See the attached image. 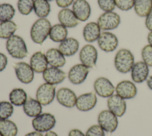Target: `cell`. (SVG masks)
<instances>
[{"instance_id":"b9f144b4","label":"cell","mask_w":152,"mask_h":136,"mask_svg":"<svg viewBox=\"0 0 152 136\" xmlns=\"http://www.w3.org/2000/svg\"><path fill=\"white\" fill-rule=\"evenodd\" d=\"M68 136H85V135L78 129H73L69 132Z\"/></svg>"},{"instance_id":"e0dca14e","label":"cell","mask_w":152,"mask_h":136,"mask_svg":"<svg viewBox=\"0 0 152 136\" xmlns=\"http://www.w3.org/2000/svg\"><path fill=\"white\" fill-rule=\"evenodd\" d=\"M109 110L117 117H121L126 111V105L125 101L118 94H113L107 99Z\"/></svg>"},{"instance_id":"cb8c5ba5","label":"cell","mask_w":152,"mask_h":136,"mask_svg":"<svg viewBox=\"0 0 152 136\" xmlns=\"http://www.w3.org/2000/svg\"><path fill=\"white\" fill-rule=\"evenodd\" d=\"M100 33L101 29L98 24L95 22L88 23L83 29V37L88 42H93L97 41Z\"/></svg>"},{"instance_id":"7bdbcfd3","label":"cell","mask_w":152,"mask_h":136,"mask_svg":"<svg viewBox=\"0 0 152 136\" xmlns=\"http://www.w3.org/2000/svg\"><path fill=\"white\" fill-rule=\"evenodd\" d=\"M25 136H43L42 134L39 131H33L27 134Z\"/></svg>"},{"instance_id":"52a82bcc","label":"cell","mask_w":152,"mask_h":136,"mask_svg":"<svg viewBox=\"0 0 152 136\" xmlns=\"http://www.w3.org/2000/svg\"><path fill=\"white\" fill-rule=\"evenodd\" d=\"M56 86L48 83L42 84L37 89L36 100L43 106L51 103L56 95Z\"/></svg>"},{"instance_id":"9a60e30c","label":"cell","mask_w":152,"mask_h":136,"mask_svg":"<svg viewBox=\"0 0 152 136\" xmlns=\"http://www.w3.org/2000/svg\"><path fill=\"white\" fill-rule=\"evenodd\" d=\"M116 94L125 99H131L135 97L137 89L135 84L130 81H122L119 82L116 88Z\"/></svg>"},{"instance_id":"d590c367","label":"cell","mask_w":152,"mask_h":136,"mask_svg":"<svg viewBox=\"0 0 152 136\" xmlns=\"http://www.w3.org/2000/svg\"><path fill=\"white\" fill-rule=\"evenodd\" d=\"M98 5L104 12L113 11L116 7L115 0H97Z\"/></svg>"},{"instance_id":"83f0119b","label":"cell","mask_w":152,"mask_h":136,"mask_svg":"<svg viewBox=\"0 0 152 136\" xmlns=\"http://www.w3.org/2000/svg\"><path fill=\"white\" fill-rule=\"evenodd\" d=\"M9 99L12 104L16 106H21L27 100V95L24 89L21 88H14L10 92Z\"/></svg>"},{"instance_id":"d4e9b609","label":"cell","mask_w":152,"mask_h":136,"mask_svg":"<svg viewBox=\"0 0 152 136\" xmlns=\"http://www.w3.org/2000/svg\"><path fill=\"white\" fill-rule=\"evenodd\" d=\"M23 106L24 112L28 116L35 118L42 113V104L37 100L33 98L29 97L27 98Z\"/></svg>"},{"instance_id":"4dcf8cb0","label":"cell","mask_w":152,"mask_h":136,"mask_svg":"<svg viewBox=\"0 0 152 136\" xmlns=\"http://www.w3.org/2000/svg\"><path fill=\"white\" fill-rule=\"evenodd\" d=\"M33 10L39 17L45 18L50 13V6L46 0H34Z\"/></svg>"},{"instance_id":"836d02e7","label":"cell","mask_w":152,"mask_h":136,"mask_svg":"<svg viewBox=\"0 0 152 136\" xmlns=\"http://www.w3.org/2000/svg\"><path fill=\"white\" fill-rule=\"evenodd\" d=\"M34 0H18L17 8L19 12L23 15L29 14L34 8Z\"/></svg>"},{"instance_id":"74e56055","label":"cell","mask_w":152,"mask_h":136,"mask_svg":"<svg viewBox=\"0 0 152 136\" xmlns=\"http://www.w3.org/2000/svg\"><path fill=\"white\" fill-rule=\"evenodd\" d=\"M85 136H105V134L99 125H94L88 129Z\"/></svg>"},{"instance_id":"5b68a950","label":"cell","mask_w":152,"mask_h":136,"mask_svg":"<svg viewBox=\"0 0 152 136\" xmlns=\"http://www.w3.org/2000/svg\"><path fill=\"white\" fill-rule=\"evenodd\" d=\"M97 120L102 128L107 132H114L118 125L117 116L109 110L102 111L99 114Z\"/></svg>"},{"instance_id":"c3c4849f","label":"cell","mask_w":152,"mask_h":136,"mask_svg":"<svg viewBox=\"0 0 152 136\" xmlns=\"http://www.w3.org/2000/svg\"><path fill=\"white\" fill-rule=\"evenodd\" d=\"M0 136H3V135H2V134L0 133Z\"/></svg>"},{"instance_id":"3957f363","label":"cell","mask_w":152,"mask_h":136,"mask_svg":"<svg viewBox=\"0 0 152 136\" xmlns=\"http://www.w3.org/2000/svg\"><path fill=\"white\" fill-rule=\"evenodd\" d=\"M114 64L118 72L122 73H126L131 71L134 64V55L130 50L122 48L115 55Z\"/></svg>"},{"instance_id":"1f68e13d","label":"cell","mask_w":152,"mask_h":136,"mask_svg":"<svg viewBox=\"0 0 152 136\" xmlns=\"http://www.w3.org/2000/svg\"><path fill=\"white\" fill-rule=\"evenodd\" d=\"M15 14V9L10 4H0V22L11 20Z\"/></svg>"},{"instance_id":"d6986e66","label":"cell","mask_w":152,"mask_h":136,"mask_svg":"<svg viewBox=\"0 0 152 136\" xmlns=\"http://www.w3.org/2000/svg\"><path fill=\"white\" fill-rule=\"evenodd\" d=\"M131 78L135 83H141L148 77L149 69L144 61H138L134 63L131 70Z\"/></svg>"},{"instance_id":"f6af8a7d","label":"cell","mask_w":152,"mask_h":136,"mask_svg":"<svg viewBox=\"0 0 152 136\" xmlns=\"http://www.w3.org/2000/svg\"><path fill=\"white\" fill-rule=\"evenodd\" d=\"M147 41L149 43V45L152 46V31H150L147 36Z\"/></svg>"},{"instance_id":"484cf974","label":"cell","mask_w":152,"mask_h":136,"mask_svg":"<svg viewBox=\"0 0 152 136\" xmlns=\"http://www.w3.org/2000/svg\"><path fill=\"white\" fill-rule=\"evenodd\" d=\"M67 35L66 27L61 24H56L52 26L49 36L52 41L55 42H61L66 38Z\"/></svg>"},{"instance_id":"9c48e42d","label":"cell","mask_w":152,"mask_h":136,"mask_svg":"<svg viewBox=\"0 0 152 136\" xmlns=\"http://www.w3.org/2000/svg\"><path fill=\"white\" fill-rule=\"evenodd\" d=\"M79 57L83 64L88 68L94 67L97 59V51L93 45H86L81 48Z\"/></svg>"},{"instance_id":"ac0fdd59","label":"cell","mask_w":152,"mask_h":136,"mask_svg":"<svg viewBox=\"0 0 152 136\" xmlns=\"http://www.w3.org/2000/svg\"><path fill=\"white\" fill-rule=\"evenodd\" d=\"M72 11L78 20L85 21L90 16L91 7L86 0H75L72 4Z\"/></svg>"},{"instance_id":"6da1fadb","label":"cell","mask_w":152,"mask_h":136,"mask_svg":"<svg viewBox=\"0 0 152 136\" xmlns=\"http://www.w3.org/2000/svg\"><path fill=\"white\" fill-rule=\"evenodd\" d=\"M50 21L45 18H40L32 25L30 30V37L32 41L42 45L49 36L51 29Z\"/></svg>"},{"instance_id":"7a4b0ae2","label":"cell","mask_w":152,"mask_h":136,"mask_svg":"<svg viewBox=\"0 0 152 136\" xmlns=\"http://www.w3.org/2000/svg\"><path fill=\"white\" fill-rule=\"evenodd\" d=\"M6 49L9 54L15 58L22 59L28 55L26 44L23 39L18 35H14L7 39Z\"/></svg>"},{"instance_id":"8992f818","label":"cell","mask_w":152,"mask_h":136,"mask_svg":"<svg viewBox=\"0 0 152 136\" xmlns=\"http://www.w3.org/2000/svg\"><path fill=\"white\" fill-rule=\"evenodd\" d=\"M121 23L119 14L113 11L104 12L98 18L97 23L100 29L103 30H113L118 27Z\"/></svg>"},{"instance_id":"f1b7e54d","label":"cell","mask_w":152,"mask_h":136,"mask_svg":"<svg viewBox=\"0 0 152 136\" xmlns=\"http://www.w3.org/2000/svg\"><path fill=\"white\" fill-rule=\"evenodd\" d=\"M0 133L3 136H16L18 128L16 124L10 120H1Z\"/></svg>"},{"instance_id":"603a6c76","label":"cell","mask_w":152,"mask_h":136,"mask_svg":"<svg viewBox=\"0 0 152 136\" xmlns=\"http://www.w3.org/2000/svg\"><path fill=\"white\" fill-rule=\"evenodd\" d=\"M79 42L74 38H68L61 42L58 50L64 56H72L78 50Z\"/></svg>"},{"instance_id":"ee69618b","label":"cell","mask_w":152,"mask_h":136,"mask_svg":"<svg viewBox=\"0 0 152 136\" xmlns=\"http://www.w3.org/2000/svg\"><path fill=\"white\" fill-rule=\"evenodd\" d=\"M147 84L148 88L152 90V75L150 76L147 81Z\"/></svg>"},{"instance_id":"ba28073f","label":"cell","mask_w":152,"mask_h":136,"mask_svg":"<svg viewBox=\"0 0 152 136\" xmlns=\"http://www.w3.org/2000/svg\"><path fill=\"white\" fill-rule=\"evenodd\" d=\"M97 44L99 48L104 52H112L116 50L118 45V39L116 36L109 32H101Z\"/></svg>"},{"instance_id":"7dc6e473","label":"cell","mask_w":152,"mask_h":136,"mask_svg":"<svg viewBox=\"0 0 152 136\" xmlns=\"http://www.w3.org/2000/svg\"><path fill=\"white\" fill-rule=\"evenodd\" d=\"M46 1H53V0H46Z\"/></svg>"},{"instance_id":"7c38bea8","label":"cell","mask_w":152,"mask_h":136,"mask_svg":"<svg viewBox=\"0 0 152 136\" xmlns=\"http://www.w3.org/2000/svg\"><path fill=\"white\" fill-rule=\"evenodd\" d=\"M94 89L97 95L103 98L110 97L115 91V88L112 82L104 77L98 78L94 81Z\"/></svg>"},{"instance_id":"30bf717a","label":"cell","mask_w":152,"mask_h":136,"mask_svg":"<svg viewBox=\"0 0 152 136\" xmlns=\"http://www.w3.org/2000/svg\"><path fill=\"white\" fill-rule=\"evenodd\" d=\"M14 68L18 79L22 83L28 84L34 78V71L30 64L25 62H18L14 64Z\"/></svg>"},{"instance_id":"4fadbf2b","label":"cell","mask_w":152,"mask_h":136,"mask_svg":"<svg viewBox=\"0 0 152 136\" xmlns=\"http://www.w3.org/2000/svg\"><path fill=\"white\" fill-rule=\"evenodd\" d=\"M97 103V97L94 92L85 93L77 98L76 107L80 111L87 112L93 109Z\"/></svg>"},{"instance_id":"2e32d148","label":"cell","mask_w":152,"mask_h":136,"mask_svg":"<svg viewBox=\"0 0 152 136\" xmlns=\"http://www.w3.org/2000/svg\"><path fill=\"white\" fill-rule=\"evenodd\" d=\"M66 77V73L58 67H48L43 72V78L45 82L54 85L63 82Z\"/></svg>"},{"instance_id":"bcb514c9","label":"cell","mask_w":152,"mask_h":136,"mask_svg":"<svg viewBox=\"0 0 152 136\" xmlns=\"http://www.w3.org/2000/svg\"><path fill=\"white\" fill-rule=\"evenodd\" d=\"M45 136H58V135L55 132L52 131L50 130V131L46 132V133Z\"/></svg>"},{"instance_id":"f35d334b","label":"cell","mask_w":152,"mask_h":136,"mask_svg":"<svg viewBox=\"0 0 152 136\" xmlns=\"http://www.w3.org/2000/svg\"><path fill=\"white\" fill-rule=\"evenodd\" d=\"M74 2V0H56V4L61 8H66L71 5Z\"/></svg>"},{"instance_id":"8fae6325","label":"cell","mask_w":152,"mask_h":136,"mask_svg":"<svg viewBox=\"0 0 152 136\" xmlns=\"http://www.w3.org/2000/svg\"><path fill=\"white\" fill-rule=\"evenodd\" d=\"M90 71V68L81 64H77L72 66L68 72L69 81L74 85L83 83L86 79Z\"/></svg>"},{"instance_id":"60d3db41","label":"cell","mask_w":152,"mask_h":136,"mask_svg":"<svg viewBox=\"0 0 152 136\" xmlns=\"http://www.w3.org/2000/svg\"><path fill=\"white\" fill-rule=\"evenodd\" d=\"M145 17V26L147 28V29H148L150 31H152V10Z\"/></svg>"},{"instance_id":"ab89813d","label":"cell","mask_w":152,"mask_h":136,"mask_svg":"<svg viewBox=\"0 0 152 136\" xmlns=\"http://www.w3.org/2000/svg\"><path fill=\"white\" fill-rule=\"evenodd\" d=\"M8 59L7 56L3 53L0 52V72L5 69L7 65Z\"/></svg>"},{"instance_id":"44dd1931","label":"cell","mask_w":152,"mask_h":136,"mask_svg":"<svg viewBox=\"0 0 152 136\" xmlns=\"http://www.w3.org/2000/svg\"><path fill=\"white\" fill-rule=\"evenodd\" d=\"M30 65L34 72L43 73L48 68V65L45 54L40 51L34 53L30 58Z\"/></svg>"},{"instance_id":"e575fe53","label":"cell","mask_w":152,"mask_h":136,"mask_svg":"<svg viewBox=\"0 0 152 136\" xmlns=\"http://www.w3.org/2000/svg\"><path fill=\"white\" fill-rule=\"evenodd\" d=\"M141 57L143 61L148 66L152 67V46L147 45L143 47L141 51Z\"/></svg>"},{"instance_id":"277c9868","label":"cell","mask_w":152,"mask_h":136,"mask_svg":"<svg viewBox=\"0 0 152 136\" xmlns=\"http://www.w3.org/2000/svg\"><path fill=\"white\" fill-rule=\"evenodd\" d=\"M56 123L55 116L49 113H42L35 117L32 120V126L36 131L40 132H47L52 129Z\"/></svg>"},{"instance_id":"8d00e7d4","label":"cell","mask_w":152,"mask_h":136,"mask_svg":"<svg viewBox=\"0 0 152 136\" xmlns=\"http://www.w3.org/2000/svg\"><path fill=\"white\" fill-rule=\"evenodd\" d=\"M116 6L122 11H128L134 5V0H115Z\"/></svg>"},{"instance_id":"5bb4252c","label":"cell","mask_w":152,"mask_h":136,"mask_svg":"<svg viewBox=\"0 0 152 136\" xmlns=\"http://www.w3.org/2000/svg\"><path fill=\"white\" fill-rule=\"evenodd\" d=\"M56 97L59 104L68 108H72L75 106L77 98L74 92L68 88H61L58 89Z\"/></svg>"},{"instance_id":"d6a6232c","label":"cell","mask_w":152,"mask_h":136,"mask_svg":"<svg viewBox=\"0 0 152 136\" xmlns=\"http://www.w3.org/2000/svg\"><path fill=\"white\" fill-rule=\"evenodd\" d=\"M12 104L6 101H0V120L8 119L13 113Z\"/></svg>"},{"instance_id":"f546056e","label":"cell","mask_w":152,"mask_h":136,"mask_svg":"<svg viewBox=\"0 0 152 136\" xmlns=\"http://www.w3.org/2000/svg\"><path fill=\"white\" fill-rule=\"evenodd\" d=\"M17 29V24L11 20L0 23V38L8 39L14 35Z\"/></svg>"},{"instance_id":"ffe728a7","label":"cell","mask_w":152,"mask_h":136,"mask_svg":"<svg viewBox=\"0 0 152 136\" xmlns=\"http://www.w3.org/2000/svg\"><path fill=\"white\" fill-rule=\"evenodd\" d=\"M58 17L60 23L66 27L72 28L79 24V20L72 10L67 8L62 9L59 12Z\"/></svg>"},{"instance_id":"4316f807","label":"cell","mask_w":152,"mask_h":136,"mask_svg":"<svg viewBox=\"0 0 152 136\" xmlns=\"http://www.w3.org/2000/svg\"><path fill=\"white\" fill-rule=\"evenodd\" d=\"M134 10L140 17H146L152 10V0H134Z\"/></svg>"},{"instance_id":"7402d4cb","label":"cell","mask_w":152,"mask_h":136,"mask_svg":"<svg viewBox=\"0 0 152 136\" xmlns=\"http://www.w3.org/2000/svg\"><path fill=\"white\" fill-rule=\"evenodd\" d=\"M46 57L48 63L51 67H61L66 63L64 55L61 51L56 48H50L46 52Z\"/></svg>"}]
</instances>
